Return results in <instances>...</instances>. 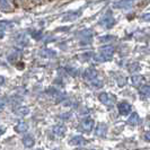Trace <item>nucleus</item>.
Masks as SVG:
<instances>
[{
	"instance_id": "nucleus-1",
	"label": "nucleus",
	"mask_w": 150,
	"mask_h": 150,
	"mask_svg": "<svg viewBox=\"0 0 150 150\" xmlns=\"http://www.w3.org/2000/svg\"><path fill=\"white\" fill-rule=\"evenodd\" d=\"M93 128H94V121L91 119H86L80 124V129L83 132H90L93 130Z\"/></svg>"
},
{
	"instance_id": "nucleus-9",
	"label": "nucleus",
	"mask_w": 150,
	"mask_h": 150,
	"mask_svg": "<svg viewBox=\"0 0 150 150\" xmlns=\"http://www.w3.org/2000/svg\"><path fill=\"white\" fill-rule=\"evenodd\" d=\"M27 113H28V108H27V107H19V108L16 110V114H17V115H21V116L26 115Z\"/></svg>"
},
{
	"instance_id": "nucleus-7",
	"label": "nucleus",
	"mask_w": 150,
	"mask_h": 150,
	"mask_svg": "<svg viewBox=\"0 0 150 150\" xmlns=\"http://www.w3.org/2000/svg\"><path fill=\"white\" fill-rule=\"evenodd\" d=\"M53 132L57 135H63L66 132V127L64 125H57L53 129Z\"/></svg>"
},
{
	"instance_id": "nucleus-8",
	"label": "nucleus",
	"mask_w": 150,
	"mask_h": 150,
	"mask_svg": "<svg viewBox=\"0 0 150 150\" xmlns=\"http://www.w3.org/2000/svg\"><path fill=\"white\" fill-rule=\"evenodd\" d=\"M99 100H100L103 104H111V102H112V99L108 98V95H107L106 93H103V94L99 95Z\"/></svg>"
},
{
	"instance_id": "nucleus-2",
	"label": "nucleus",
	"mask_w": 150,
	"mask_h": 150,
	"mask_svg": "<svg viewBox=\"0 0 150 150\" xmlns=\"http://www.w3.org/2000/svg\"><path fill=\"white\" fill-rule=\"evenodd\" d=\"M117 108H119V112H120L121 115H128L129 113L131 112V106L127 102L120 103L119 106H117Z\"/></svg>"
},
{
	"instance_id": "nucleus-6",
	"label": "nucleus",
	"mask_w": 150,
	"mask_h": 150,
	"mask_svg": "<svg viewBox=\"0 0 150 150\" xmlns=\"http://www.w3.org/2000/svg\"><path fill=\"white\" fill-rule=\"evenodd\" d=\"M70 143L71 144H76V146H79V144H85L86 143V140L83 139V137H75L70 140Z\"/></svg>"
},
{
	"instance_id": "nucleus-12",
	"label": "nucleus",
	"mask_w": 150,
	"mask_h": 150,
	"mask_svg": "<svg viewBox=\"0 0 150 150\" xmlns=\"http://www.w3.org/2000/svg\"><path fill=\"white\" fill-rule=\"evenodd\" d=\"M4 132H5V128H4V127H0V135L2 134Z\"/></svg>"
},
{
	"instance_id": "nucleus-3",
	"label": "nucleus",
	"mask_w": 150,
	"mask_h": 150,
	"mask_svg": "<svg viewBox=\"0 0 150 150\" xmlns=\"http://www.w3.org/2000/svg\"><path fill=\"white\" fill-rule=\"evenodd\" d=\"M128 123L131 124V125H137V124H139V123H140V117H139V115H138L137 113L131 114V116L128 119Z\"/></svg>"
},
{
	"instance_id": "nucleus-10",
	"label": "nucleus",
	"mask_w": 150,
	"mask_h": 150,
	"mask_svg": "<svg viewBox=\"0 0 150 150\" xmlns=\"http://www.w3.org/2000/svg\"><path fill=\"white\" fill-rule=\"evenodd\" d=\"M105 131H106V128L103 125V124H100V125L98 127L97 130H96V134H97V135H103L104 133H105Z\"/></svg>"
},
{
	"instance_id": "nucleus-13",
	"label": "nucleus",
	"mask_w": 150,
	"mask_h": 150,
	"mask_svg": "<svg viewBox=\"0 0 150 150\" xmlns=\"http://www.w3.org/2000/svg\"><path fill=\"white\" fill-rule=\"evenodd\" d=\"M144 137H146V140L148 141V140H149V133H146V135H144Z\"/></svg>"
},
{
	"instance_id": "nucleus-5",
	"label": "nucleus",
	"mask_w": 150,
	"mask_h": 150,
	"mask_svg": "<svg viewBox=\"0 0 150 150\" xmlns=\"http://www.w3.org/2000/svg\"><path fill=\"white\" fill-rule=\"evenodd\" d=\"M28 129V125L25 123V122H19L17 125L15 127V130L18 133H23V132H26Z\"/></svg>"
},
{
	"instance_id": "nucleus-4",
	"label": "nucleus",
	"mask_w": 150,
	"mask_h": 150,
	"mask_svg": "<svg viewBox=\"0 0 150 150\" xmlns=\"http://www.w3.org/2000/svg\"><path fill=\"white\" fill-rule=\"evenodd\" d=\"M23 143H24V146H25L26 148H32V147L34 146V139H33L30 135H26V137H24V139H23Z\"/></svg>"
},
{
	"instance_id": "nucleus-11",
	"label": "nucleus",
	"mask_w": 150,
	"mask_h": 150,
	"mask_svg": "<svg viewBox=\"0 0 150 150\" xmlns=\"http://www.w3.org/2000/svg\"><path fill=\"white\" fill-rule=\"evenodd\" d=\"M140 91H141V94H143V95H148L149 94V87L148 86H143L142 88L140 89Z\"/></svg>"
}]
</instances>
